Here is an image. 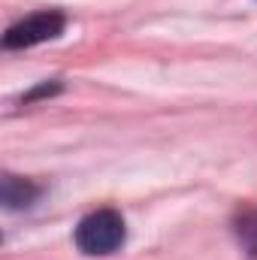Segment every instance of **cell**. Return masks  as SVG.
I'll list each match as a JSON object with an SVG mask.
<instances>
[{
  "instance_id": "1",
  "label": "cell",
  "mask_w": 257,
  "mask_h": 260,
  "mask_svg": "<svg viewBox=\"0 0 257 260\" xmlns=\"http://www.w3.org/2000/svg\"><path fill=\"white\" fill-rule=\"evenodd\" d=\"M124 218L115 209H97L91 215H85L76 227V248L88 257H106L115 254L124 245Z\"/></svg>"
},
{
  "instance_id": "2",
  "label": "cell",
  "mask_w": 257,
  "mask_h": 260,
  "mask_svg": "<svg viewBox=\"0 0 257 260\" xmlns=\"http://www.w3.org/2000/svg\"><path fill=\"white\" fill-rule=\"evenodd\" d=\"M67 27L64 12L58 9H43V12H34L21 21H15L6 34H3V46L6 49H30V46H40V43H49L55 37H61Z\"/></svg>"
},
{
  "instance_id": "3",
  "label": "cell",
  "mask_w": 257,
  "mask_h": 260,
  "mask_svg": "<svg viewBox=\"0 0 257 260\" xmlns=\"http://www.w3.org/2000/svg\"><path fill=\"white\" fill-rule=\"evenodd\" d=\"M0 194H3V206H6V209H27V206H34V200L40 197V185L30 182V179H21V176L6 173Z\"/></svg>"
},
{
  "instance_id": "4",
  "label": "cell",
  "mask_w": 257,
  "mask_h": 260,
  "mask_svg": "<svg viewBox=\"0 0 257 260\" xmlns=\"http://www.w3.org/2000/svg\"><path fill=\"white\" fill-rule=\"evenodd\" d=\"M236 233H239V242L245 245V251L257 257V209L254 212H245V215L239 218Z\"/></svg>"
},
{
  "instance_id": "5",
  "label": "cell",
  "mask_w": 257,
  "mask_h": 260,
  "mask_svg": "<svg viewBox=\"0 0 257 260\" xmlns=\"http://www.w3.org/2000/svg\"><path fill=\"white\" fill-rule=\"evenodd\" d=\"M61 91V85L55 82V85H43V88H37V91H30L24 100H37V97H49V94H58Z\"/></svg>"
}]
</instances>
